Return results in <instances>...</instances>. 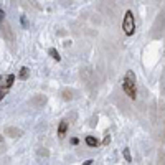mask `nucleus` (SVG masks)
<instances>
[{"instance_id":"obj_1","label":"nucleus","mask_w":165,"mask_h":165,"mask_svg":"<svg viewBox=\"0 0 165 165\" xmlns=\"http://www.w3.org/2000/svg\"><path fill=\"white\" fill-rule=\"evenodd\" d=\"M122 89L126 91V94L131 99H135V96H137V91H135V74L132 71H127L126 79L122 83Z\"/></svg>"},{"instance_id":"obj_2","label":"nucleus","mask_w":165,"mask_h":165,"mask_svg":"<svg viewBox=\"0 0 165 165\" xmlns=\"http://www.w3.org/2000/svg\"><path fill=\"white\" fill-rule=\"evenodd\" d=\"M122 28L126 31V35H134V30H135V22H134V15H132L131 10L126 12V17H124V22H122Z\"/></svg>"},{"instance_id":"obj_3","label":"nucleus","mask_w":165,"mask_h":165,"mask_svg":"<svg viewBox=\"0 0 165 165\" xmlns=\"http://www.w3.org/2000/svg\"><path fill=\"white\" fill-rule=\"evenodd\" d=\"M66 129H68V122H64V120H63V122L59 124V129H58V135H59V137H63V135L66 134Z\"/></svg>"},{"instance_id":"obj_4","label":"nucleus","mask_w":165,"mask_h":165,"mask_svg":"<svg viewBox=\"0 0 165 165\" xmlns=\"http://www.w3.org/2000/svg\"><path fill=\"white\" fill-rule=\"evenodd\" d=\"M13 81H15V76H13V74H9V76H7L5 83H3V86H5V89H7V88H10V86H12V83H13Z\"/></svg>"},{"instance_id":"obj_5","label":"nucleus","mask_w":165,"mask_h":165,"mask_svg":"<svg viewBox=\"0 0 165 165\" xmlns=\"http://www.w3.org/2000/svg\"><path fill=\"white\" fill-rule=\"evenodd\" d=\"M86 144H88L89 147H96V145H98V139H94V137H88V139H86Z\"/></svg>"},{"instance_id":"obj_6","label":"nucleus","mask_w":165,"mask_h":165,"mask_svg":"<svg viewBox=\"0 0 165 165\" xmlns=\"http://www.w3.org/2000/svg\"><path fill=\"white\" fill-rule=\"evenodd\" d=\"M50 55H51V58H55L56 61H59V55H58V51H56L55 48H51V50H50Z\"/></svg>"},{"instance_id":"obj_7","label":"nucleus","mask_w":165,"mask_h":165,"mask_svg":"<svg viewBox=\"0 0 165 165\" xmlns=\"http://www.w3.org/2000/svg\"><path fill=\"white\" fill-rule=\"evenodd\" d=\"M20 78H22V79L28 78V68H22V71H20Z\"/></svg>"},{"instance_id":"obj_8","label":"nucleus","mask_w":165,"mask_h":165,"mask_svg":"<svg viewBox=\"0 0 165 165\" xmlns=\"http://www.w3.org/2000/svg\"><path fill=\"white\" fill-rule=\"evenodd\" d=\"M124 157H126V160L127 162H131V152H129V149H124Z\"/></svg>"},{"instance_id":"obj_9","label":"nucleus","mask_w":165,"mask_h":165,"mask_svg":"<svg viewBox=\"0 0 165 165\" xmlns=\"http://www.w3.org/2000/svg\"><path fill=\"white\" fill-rule=\"evenodd\" d=\"M109 142H111V137H109V135H107V137L104 139V144H109Z\"/></svg>"}]
</instances>
